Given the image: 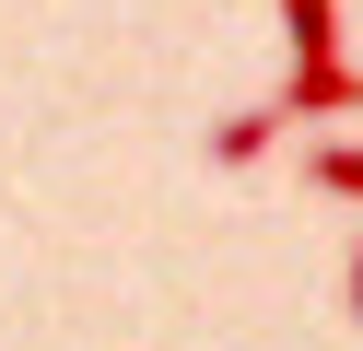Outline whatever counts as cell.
<instances>
[{"label":"cell","instance_id":"1","mask_svg":"<svg viewBox=\"0 0 363 351\" xmlns=\"http://www.w3.org/2000/svg\"><path fill=\"white\" fill-rule=\"evenodd\" d=\"M281 35H293V70H340V12L328 0H281Z\"/></svg>","mask_w":363,"mask_h":351},{"label":"cell","instance_id":"2","mask_svg":"<svg viewBox=\"0 0 363 351\" xmlns=\"http://www.w3.org/2000/svg\"><path fill=\"white\" fill-rule=\"evenodd\" d=\"M269 140H281V106H235V117L211 129V164H258Z\"/></svg>","mask_w":363,"mask_h":351},{"label":"cell","instance_id":"3","mask_svg":"<svg viewBox=\"0 0 363 351\" xmlns=\"http://www.w3.org/2000/svg\"><path fill=\"white\" fill-rule=\"evenodd\" d=\"M305 176L328 187V199H363V140H316V152H305Z\"/></svg>","mask_w":363,"mask_h":351},{"label":"cell","instance_id":"4","mask_svg":"<svg viewBox=\"0 0 363 351\" xmlns=\"http://www.w3.org/2000/svg\"><path fill=\"white\" fill-rule=\"evenodd\" d=\"M352 316H363V234H352Z\"/></svg>","mask_w":363,"mask_h":351},{"label":"cell","instance_id":"5","mask_svg":"<svg viewBox=\"0 0 363 351\" xmlns=\"http://www.w3.org/2000/svg\"><path fill=\"white\" fill-rule=\"evenodd\" d=\"M352 106H363V82H352Z\"/></svg>","mask_w":363,"mask_h":351}]
</instances>
